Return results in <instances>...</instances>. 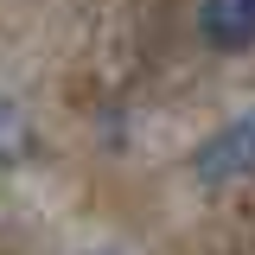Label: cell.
<instances>
[{
  "mask_svg": "<svg viewBox=\"0 0 255 255\" xmlns=\"http://www.w3.org/2000/svg\"><path fill=\"white\" fill-rule=\"evenodd\" d=\"M191 172L204 179V185H230V179H249L255 172V109L243 115V122L217 128L198 153H191Z\"/></svg>",
  "mask_w": 255,
  "mask_h": 255,
  "instance_id": "1",
  "label": "cell"
},
{
  "mask_svg": "<svg viewBox=\"0 0 255 255\" xmlns=\"http://www.w3.org/2000/svg\"><path fill=\"white\" fill-rule=\"evenodd\" d=\"M198 26L217 51L255 45V0H198Z\"/></svg>",
  "mask_w": 255,
  "mask_h": 255,
  "instance_id": "2",
  "label": "cell"
},
{
  "mask_svg": "<svg viewBox=\"0 0 255 255\" xmlns=\"http://www.w3.org/2000/svg\"><path fill=\"white\" fill-rule=\"evenodd\" d=\"M19 153H26V122H19V109L0 102V159H19Z\"/></svg>",
  "mask_w": 255,
  "mask_h": 255,
  "instance_id": "3",
  "label": "cell"
}]
</instances>
